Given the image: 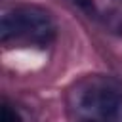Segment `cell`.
Here are the masks:
<instances>
[{"label": "cell", "instance_id": "6da1fadb", "mask_svg": "<svg viewBox=\"0 0 122 122\" xmlns=\"http://www.w3.org/2000/svg\"><path fill=\"white\" fill-rule=\"evenodd\" d=\"M69 109L82 120H122V82L105 74L86 76L69 92Z\"/></svg>", "mask_w": 122, "mask_h": 122}, {"label": "cell", "instance_id": "3957f363", "mask_svg": "<svg viewBox=\"0 0 122 122\" xmlns=\"http://www.w3.org/2000/svg\"><path fill=\"white\" fill-rule=\"evenodd\" d=\"M72 2H74L76 6H80L84 11H88L90 15H93V17L97 15V11H95V6H93V2H92V0H72Z\"/></svg>", "mask_w": 122, "mask_h": 122}, {"label": "cell", "instance_id": "7a4b0ae2", "mask_svg": "<svg viewBox=\"0 0 122 122\" xmlns=\"http://www.w3.org/2000/svg\"><path fill=\"white\" fill-rule=\"evenodd\" d=\"M53 19L50 11L38 6H19L2 15L0 23V38L8 42L15 40H30V42H48L53 34Z\"/></svg>", "mask_w": 122, "mask_h": 122}, {"label": "cell", "instance_id": "277c9868", "mask_svg": "<svg viewBox=\"0 0 122 122\" xmlns=\"http://www.w3.org/2000/svg\"><path fill=\"white\" fill-rule=\"evenodd\" d=\"M2 118H4V122H15V120H17V114L11 112L8 105H4V107H2Z\"/></svg>", "mask_w": 122, "mask_h": 122}]
</instances>
